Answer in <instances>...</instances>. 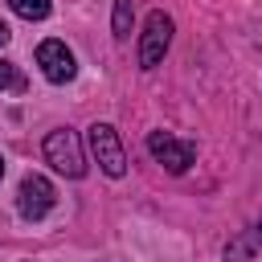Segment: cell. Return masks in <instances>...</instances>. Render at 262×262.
Here are the masks:
<instances>
[{
  "label": "cell",
  "instance_id": "obj_11",
  "mask_svg": "<svg viewBox=\"0 0 262 262\" xmlns=\"http://www.w3.org/2000/svg\"><path fill=\"white\" fill-rule=\"evenodd\" d=\"M8 37H12V33H8V25H0V49L8 45Z\"/></svg>",
  "mask_w": 262,
  "mask_h": 262
},
{
  "label": "cell",
  "instance_id": "obj_12",
  "mask_svg": "<svg viewBox=\"0 0 262 262\" xmlns=\"http://www.w3.org/2000/svg\"><path fill=\"white\" fill-rule=\"evenodd\" d=\"M0 180H4V156H0Z\"/></svg>",
  "mask_w": 262,
  "mask_h": 262
},
{
  "label": "cell",
  "instance_id": "obj_2",
  "mask_svg": "<svg viewBox=\"0 0 262 262\" xmlns=\"http://www.w3.org/2000/svg\"><path fill=\"white\" fill-rule=\"evenodd\" d=\"M86 143H90L94 164H98L106 176H115V180H119V176L127 172V151H123V139H119V131H115L111 123H90Z\"/></svg>",
  "mask_w": 262,
  "mask_h": 262
},
{
  "label": "cell",
  "instance_id": "obj_10",
  "mask_svg": "<svg viewBox=\"0 0 262 262\" xmlns=\"http://www.w3.org/2000/svg\"><path fill=\"white\" fill-rule=\"evenodd\" d=\"M29 82H25V74L16 70V61H8V57H0V90H25Z\"/></svg>",
  "mask_w": 262,
  "mask_h": 262
},
{
  "label": "cell",
  "instance_id": "obj_3",
  "mask_svg": "<svg viewBox=\"0 0 262 262\" xmlns=\"http://www.w3.org/2000/svg\"><path fill=\"white\" fill-rule=\"evenodd\" d=\"M172 16L168 12H147V20H143V37H139V70H156L160 61H164V53H168V45H172Z\"/></svg>",
  "mask_w": 262,
  "mask_h": 262
},
{
  "label": "cell",
  "instance_id": "obj_6",
  "mask_svg": "<svg viewBox=\"0 0 262 262\" xmlns=\"http://www.w3.org/2000/svg\"><path fill=\"white\" fill-rule=\"evenodd\" d=\"M37 66H41V74H45L53 86L74 82V74H78L74 53H70V49H66V41H57V37H49V41H41V45H37Z\"/></svg>",
  "mask_w": 262,
  "mask_h": 262
},
{
  "label": "cell",
  "instance_id": "obj_5",
  "mask_svg": "<svg viewBox=\"0 0 262 262\" xmlns=\"http://www.w3.org/2000/svg\"><path fill=\"white\" fill-rule=\"evenodd\" d=\"M53 205H57V188H53L41 172H29V176L20 180V188H16V209H20V217H25V221H41Z\"/></svg>",
  "mask_w": 262,
  "mask_h": 262
},
{
  "label": "cell",
  "instance_id": "obj_7",
  "mask_svg": "<svg viewBox=\"0 0 262 262\" xmlns=\"http://www.w3.org/2000/svg\"><path fill=\"white\" fill-rule=\"evenodd\" d=\"M262 250V221H254L246 233H237L229 246H225V262H246L250 254H258Z\"/></svg>",
  "mask_w": 262,
  "mask_h": 262
},
{
  "label": "cell",
  "instance_id": "obj_9",
  "mask_svg": "<svg viewBox=\"0 0 262 262\" xmlns=\"http://www.w3.org/2000/svg\"><path fill=\"white\" fill-rule=\"evenodd\" d=\"M8 8H12L20 20H45L49 8H53V0H8Z\"/></svg>",
  "mask_w": 262,
  "mask_h": 262
},
{
  "label": "cell",
  "instance_id": "obj_1",
  "mask_svg": "<svg viewBox=\"0 0 262 262\" xmlns=\"http://www.w3.org/2000/svg\"><path fill=\"white\" fill-rule=\"evenodd\" d=\"M41 147H45V160H49L61 176H70V180H82V176H86V156H82V139H78V131L57 127V131L45 135Z\"/></svg>",
  "mask_w": 262,
  "mask_h": 262
},
{
  "label": "cell",
  "instance_id": "obj_4",
  "mask_svg": "<svg viewBox=\"0 0 262 262\" xmlns=\"http://www.w3.org/2000/svg\"><path fill=\"white\" fill-rule=\"evenodd\" d=\"M147 151H151V160L164 164L172 176L188 172L192 160H196V147L184 143V139H176V135H168V131H147Z\"/></svg>",
  "mask_w": 262,
  "mask_h": 262
},
{
  "label": "cell",
  "instance_id": "obj_8",
  "mask_svg": "<svg viewBox=\"0 0 262 262\" xmlns=\"http://www.w3.org/2000/svg\"><path fill=\"white\" fill-rule=\"evenodd\" d=\"M131 20H135V8H131V0H115V16H111V33H115L119 41H127V37H131Z\"/></svg>",
  "mask_w": 262,
  "mask_h": 262
}]
</instances>
